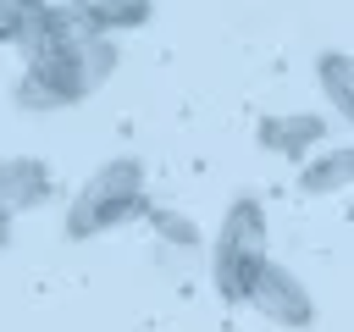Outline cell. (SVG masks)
Segmentation results:
<instances>
[{"label": "cell", "mask_w": 354, "mask_h": 332, "mask_svg": "<svg viewBox=\"0 0 354 332\" xmlns=\"http://www.w3.org/2000/svg\"><path fill=\"white\" fill-rule=\"evenodd\" d=\"M116 66V33H77L61 39L50 50L22 55V77H17V105L33 116L66 111L77 100H88Z\"/></svg>", "instance_id": "obj_1"}, {"label": "cell", "mask_w": 354, "mask_h": 332, "mask_svg": "<svg viewBox=\"0 0 354 332\" xmlns=\"http://www.w3.org/2000/svg\"><path fill=\"white\" fill-rule=\"evenodd\" d=\"M133 216H149V194H144V166L133 155H116L105 166H94L83 177V188L66 199V238H100Z\"/></svg>", "instance_id": "obj_2"}, {"label": "cell", "mask_w": 354, "mask_h": 332, "mask_svg": "<svg viewBox=\"0 0 354 332\" xmlns=\"http://www.w3.org/2000/svg\"><path fill=\"white\" fill-rule=\"evenodd\" d=\"M266 260H271V221H266L260 199L243 194V199L227 205V216H221V227L210 238V282H216V293L243 304Z\"/></svg>", "instance_id": "obj_3"}, {"label": "cell", "mask_w": 354, "mask_h": 332, "mask_svg": "<svg viewBox=\"0 0 354 332\" xmlns=\"http://www.w3.org/2000/svg\"><path fill=\"white\" fill-rule=\"evenodd\" d=\"M243 304H254L266 321H277V326H288V332L315 326V299H310V288H304L288 266H277V260L260 266V277H254V288H249Z\"/></svg>", "instance_id": "obj_4"}, {"label": "cell", "mask_w": 354, "mask_h": 332, "mask_svg": "<svg viewBox=\"0 0 354 332\" xmlns=\"http://www.w3.org/2000/svg\"><path fill=\"white\" fill-rule=\"evenodd\" d=\"M254 138H260V149H266V155L304 160V155L326 138V116H315V111H271V116H260Z\"/></svg>", "instance_id": "obj_5"}, {"label": "cell", "mask_w": 354, "mask_h": 332, "mask_svg": "<svg viewBox=\"0 0 354 332\" xmlns=\"http://www.w3.org/2000/svg\"><path fill=\"white\" fill-rule=\"evenodd\" d=\"M44 199H55V172L33 155H6L0 160V205L11 216H22V210H39Z\"/></svg>", "instance_id": "obj_6"}, {"label": "cell", "mask_w": 354, "mask_h": 332, "mask_svg": "<svg viewBox=\"0 0 354 332\" xmlns=\"http://www.w3.org/2000/svg\"><path fill=\"white\" fill-rule=\"evenodd\" d=\"M354 183V144H337V149H315L299 160V194H343Z\"/></svg>", "instance_id": "obj_7"}, {"label": "cell", "mask_w": 354, "mask_h": 332, "mask_svg": "<svg viewBox=\"0 0 354 332\" xmlns=\"http://www.w3.org/2000/svg\"><path fill=\"white\" fill-rule=\"evenodd\" d=\"M315 83H321L326 105L354 127V55L348 50H321L315 55Z\"/></svg>", "instance_id": "obj_8"}, {"label": "cell", "mask_w": 354, "mask_h": 332, "mask_svg": "<svg viewBox=\"0 0 354 332\" xmlns=\"http://www.w3.org/2000/svg\"><path fill=\"white\" fill-rule=\"evenodd\" d=\"M94 33H127L155 17V0H72Z\"/></svg>", "instance_id": "obj_9"}, {"label": "cell", "mask_w": 354, "mask_h": 332, "mask_svg": "<svg viewBox=\"0 0 354 332\" xmlns=\"http://www.w3.org/2000/svg\"><path fill=\"white\" fill-rule=\"evenodd\" d=\"M149 221H155L160 243H177V249H199V227H194L188 216H177V210H166V205H149Z\"/></svg>", "instance_id": "obj_10"}, {"label": "cell", "mask_w": 354, "mask_h": 332, "mask_svg": "<svg viewBox=\"0 0 354 332\" xmlns=\"http://www.w3.org/2000/svg\"><path fill=\"white\" fill-rule=\"evenodd\" d=\"M22 17H28V6H17V0H0V44H17V33H22Z\"/></svg>", "instance_id": "obj_11"}, {"label": "cell", "mask_w": 354, "mask_h": 332, "mask_svg": "<svg viewBox=\"0 0 354 332\" xmlns=\"http://www.w3.org/2000/svg\"><path fill=\"white\" fill-rule=\"evenodd\" d=\"M6 243H11V210L0 205V249H6Z\"/></svg>", "instance_id": "obj_12"}, {"label": "cell", "mask_w": 354, "mask_h": 332, "mask_svg": "<svg viewBox=\"0 0 354 332\" xmlns=\"http://www.w3.org/2000/svg\"><path fill=\"white\" fill-rule=\"evenodd\" d=\"M17 6H28V11H39V6H61V0H17Z\"/></svg>", "instance_id": "obj_13"}, {"label": "cell", "mask_w": 354, "mask_h": 332, "mask_svg": "<svg viewBox=\"0 0 354 332\" xmlns=\"http://www.w3.org/2000/svg\"><path fill=\"white\" fill-rule=\"evenodd\" d=\"M348 221H354V199H348Z\"/></svg>", "instance_id": "obj_14"}]
</instances>
